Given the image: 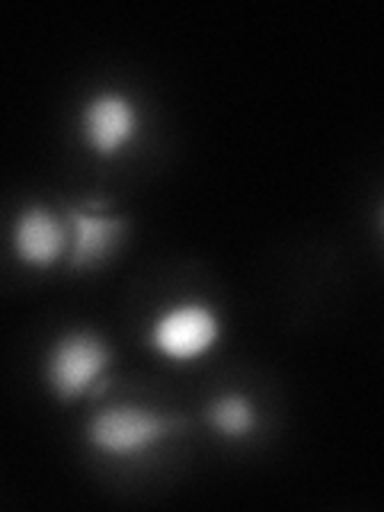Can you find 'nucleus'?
Masks as SVG:
<instances>
[{
    "label": "nucleus",
    "instance_id": "nucleus-1",
    "mask_svg": "<svg viewBox=\"0 0 384 512\" xmlns=\"http://www.w3.org/2000/svg\"><path fill=\"white\" fill-rule=\"evenodd\" d=\"M186 429L180 413L148 404H103L84 423V445L109 461H138L164 448Z\"/></svg>",
    "mask_w": 384,
    "mask_h": 512
},
{
    "label": "nucleus",
    "instance_id": "nucleus-6",
    "mask_svg": "<svg viewBox=\"0 0 384 512\" xmlns=\"http://www.w3.org/2000/svg\"><path fill=\"white\" fill-rule=\"evenodd\" d=\"M64 215H68L71 224V256H68L71 272H90L109 263L125 244L128 228H132L125 215L96 202L68 205Z\"/></svg>",
    "mask_w": 384,
    "mask_h": 512
},
{
    "label": "nucleus",
    "instance_id": "nucleus-5",
    "mask_svg": "<svg viewBox=\"0 0 384 512\" xmlns=\"http://www.w3.org/2000/svg\"><path fill=\"white\" fill-rule=\"evenodd\" d=\"M10 253L29 272H48L68 266L71 224L64 212L42 202H26L10 221Z\"/></svg>",
    "mask_w": 384,
    "mask_h": 512
},
{
    "label": "nucleus",
    "instance_id": "nucleus-4",
    "mask_svg": "<svg viewBox=\"0 0 384 512\" xmlns=\"http://www.w3.org/2000/svg\"><path fill=\"white\" fill-rule=\"evenodd\" d=\"M144 132V112L132 93L119 87L93 90L77 109V135L80 144L96 157L109 164L119 160L138 144Z\"/></svg>",
    "mask_w": 384,
    "mask_h": 512
},
{
    "label": "nucleus",
    "instance_id": "nucleus-8",
    "mask_svg": "<svg viewBox=\"0 0 384 512\" xmlns=\"http://www.w3.org/2000/svg\"><path fill=\"white\" fill-rule=\"evenodd\" d=\"M375 228H378V234H381V240H384V199H381L378 212H375Z\"/></svg>",
    "mask_w": 384,
    "mask_h": 512
},
{
    "label": "nucleus",
    "instance_id": "nucleus-7",
    "mask_svg": "<svg viewBox=\"0 0 384 512\" xmlns=\"http://www.w3.org/2000/svg\"><path fill=\"white\" fill-rule=\"evenodd\" d=\"M205 426L224 442H250L260 432V407L244 391H221L202 407Z\"/></svg>",
    "mask_w": 384,
    "mask_h": 512
},
{
    "label": "nucleus",
    "instance_id": "nucleus-3",
    "mask_svg": "<svg viewBox=\"0 0 384 512\" xmlns=\"http://www.w3.org/2000/svg\"><path fill=\"white\" fill-rule=\"evenodd\" d=\"M224 336V320L215 304L202 298H180L164 304L154 317L144 340L157 359L170 365H196L212 356Z\"/></svg>",
    "mask_w": 384,
    "mask_h": 512
},
{
    "label": "nucleus",
    "instance_id": "nucleus-2",
    "mask_svg": "<svg viewBox=\"0 0 384 512\" xmlns=\"http://www.w3.org/2000/svg\"><path fill=\"white\" fill-rule=\"evenodd\" d=\"M112 368V346L96 330L58 333L42 359V381L58 404H77L103 388Z\"/></svg>",
    "mask_w": 384,
    "mask_h": 512
}]
</instances>
